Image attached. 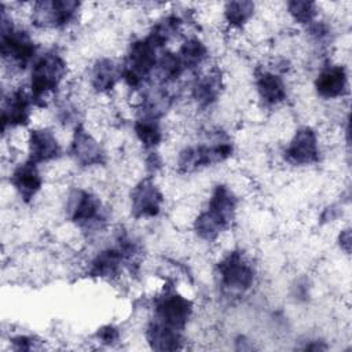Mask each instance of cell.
Segmentation results:
<instances>
[{"mask_svg": "<svg viewBox=\"0 0 352 352\" xmlns=\"http://www.w3.org/2000/svg\"><path fill=\"white\" fill-rule=\"evenodd\" d=\"M338 242H340L341 249L345 250V253H349V250H351V231H349V228H345L340 232Z\"/></svg>", "mask_w": 352, "mask_h": 352, "instance_id": "cell-29", "label": "cell"}, {"mask_svg": "<svg viewBox=\"0 0 352 352\" xmlns=\"http://www.w3.org/2000/svg\"><path fill=\"white\" fill-rule=\"evenodd\" d=\"M95 337L100 344L114 345L120 340V330L113 324H106V326L98 329Z\"/></svg>", "mask_w": 352, "mask_h": 352, "instance_id": "cell-28", "label": "cell"}, {"mask_svg": "<svg viewBox=\"0 0 352 352\" xmlns=\"http://www.w3.org/2000/svg\"><path fill=\"white\" fill-rule=\"evenodd\" d=\"M194 304L177 292H164L154 302V320L183 331L191 319Z\"/></svg>", "mask_w": 352, "mask_h": 352, "instance_id": "cell-7", "label": "cell"}, {"mask_svg": "<svg viewBox=\"0 0 352 352\" xmlns=\"http://www.w3.org/2000/svg\"><path fill=\"white\" fill-rule=\"evenodd\" d=\"M182 23L183 22L179 16L168 15L161 21H158L147 36L154 41L155 45L162 48L166 45V43H169L172 38H175L180 33Z\"/></svg>", "mask_w": 352, "mask_h": 352, "instance_id": "cell-23", "label": "cell"}, {"mask_svg": "<svg viewBox=\"0 0 352 352\" xmlns=\"http://www.w3.org/2000/svg\"><path fill=\"white\" fill-rule=\"evenodd\" d=\"M223 89V78L219 72H210L194 82L191 96L199 107H208L214 103Z\"/></svg>", "mask_w": 352, "mask_h": 352, "instance_id": "cell-20", "label": "cell"}, {"mask_svg": "<svg viewBox=\"0 0 352 352\" xmlns=\"http://www.w3.org/2000/svg\"><path fill=\"white\" fill-rule=\"evenodd\" d=\"M315 91L323 99H337L348 92V73L342 65L324 66L315 78Z\"/></svg>", "mask_w": 352, "mask_h": 352, "instance_id": "cell-16", "label": "cell"}, {"mask_svg": "<svg viewBox=\"0 0 352 352\" xmlns=\"http://www.w3.org/2000/svg\"><path fill=\"white\" fill-rule=\"evenodd\" d=\"M70 154L74 158L76 164L84 168L102 165L106 161V153L102 144L94 138L89 131H87L82 124H78L74 128L70 144Z\"/></svg>", "mask_w": 352, "mask_h": 352, "instance_id": "cell-13", "label": "cell"}, {"mask_svg": "<svg viewBox=\"0 0 352 352\" xmlns=\"http://www.w3.org/2000/svg\"><path fill=\"white\" fill-rule=\"evenodd\" d=\"M338 216H340V213H338V206L331 205V206L326 208L324 212L322 213V220H323V221H333V220H336Z\"/></svg>", "mask_w": 352, "mask_h": 352, "instance_id": "cell-30", "label": "cell"}, {"mask_svg": "<svg viewBox=\"0 0 352 352\" xmlns=\"http://www.w3.org/2000/svg\"><path fill=\"white\" fill-rule=\"evenodd\" d=\"M287 11L296 22L301 25H311L318 14V7L314 1L293 0L287 3Z\"/></svg>", "mask_w": 352, "mask_h": 352, "instance_id": "cell-26", "label": "cell"}, {"mask_svg": "<svg viewBox=\"0 0 352 352\" xmlns=\"http://www.w3.org/2000/svg\"><path fill=\"white\" fill-rule=\"evenodd\" d=\"M10 345L14 351H30V349H37L38 341L37 338L26 334H18L10 338Z\"/></svg>", "mask_w": 352, "mask_h": 352, "instance_id": "cell-27", "label": "cell"}, {"mask_svg": "<svg viewBox=\"0 0 352 352\" xmlns=\"http://www.w3.org/2000/svg\"><path fill=\"white\" fill-rule=\"evenodd\" d=\"M121 78V67L110 58L98 59L91 70V87L99 92H110Z\"/></svg>", "mask_w": 352, "mask_h": 352, "instance_id": "cell-19", "label": "cell"}, {"mask_svg": "<svg viewBox=\"0 0 352 352\" xmlns=\"http://www.w3.org/2000/svg\"><path fill=\"white\" fill-rule=\"evenodd\" d=\"M155 69L158 72L160 78L165 82L177 80L186 72L179 55L175 52H170V51L161 54Z\"/></svg>", "mask_w": 352, "mask_h": 352, "instance_id": "cell-25", "label": "cell"}, {"mask_svg": "<svg viewBox=\"0 0 352 352\" xmlns=\"http://www.w3.org/2000/svg\"><path fill=\"white\" fill-rule=\"evenodd\" d=\"M10 184L23 202H30L43 187V177L38 165L26 160L14 168L10 176Z\"/></svg>", "mask_w": 352, "mask_h": 352, "instance_id": "cell-15", "label": "cell"}, {"mask_svg": "<svg viewBox=\"0 0 352 352\" xmlns=\"http://www.w3.org/2000/svg\"><path fill=\"white\" fill-rule=\"evenodd\" d=\"M176 54L179 55L186 70H194L206 59L208 48L199 38L191 37L183 41Z\"/></svg>", "mask_w": 352, "mask_h": 352, "instance_id": "cell-22", "label": "cell"}, {"mask_svg": "<svg viewBox=\"0 0 352 352\" xmlns=\"http://www.w3.org/2000/svg\"><path fill=\"white\" fill-rule=\"evenodd\" d=\"M183 331L151 320L146 330V340L154 351H176L183 348Z\"/></svg>", "mask_w": 352, "mask_h": 352, "instance_id": "cell-18", "label": "cell"}, {"mask_svg": "<svg viewBox=\"0 0 352 352\" xmlns=\"http://www.w3.org/2000/svg\"><path fill=\"white\" fill-rule=\"evenodd\" d=\"M164 195L151 177L142 179L131 191V214L135 219H150L160 214Z\"/></svg>", "mask_w": 352, "mask_h": 352, "instance_id": "cell-10", "label": "cell"}, {"mask_svg": "<svg viewBox=\"0 0 352 352\" xmlns=\"http://www.w3.org/2000/svg\"><path fill=\"white\" fill-rule=\"evenodd\" d=\"M319 155L318 135L311 126H302L296 131L285 150V160L296 166L315 164L319 161Z\"/></svg>", "mask_w": 352, "mask_h": 352, "instance_id": "cell-11", "label": "cell"}, {"mask_svg": "<svg viewBox=\"0 0 352 352\" xmlns=\"http://www.w3.org/2000/svg\"><path fill=\"white\" fill-rule=\"evenodd\" d=\"M160 47L146 36L131 43L125 62L121 67V78L129 88H139L155 70Z\"/></svg>", "mask_w": 352, "mask_h": 352, "instance_id": "cell-3", "label": "cell"}, {"mask_svg": "<svg viewBox=\"0 0 352 352\" xmlns=\"http://www.w3.org/2000/svg\"><path fill=\"white\" fill-rule=\"evenodd\" d=\"M28 160L40 165L56 160L60 153V144L50 128H33L28 138Z\"/></svg>", "mask_w": 352, "mask_h": 352, "instance_id": "cell-14", "label": "cell"}, {"mask_svg": "<svg viewBox=\"0 0 352 352\" xmlns=\"http://www.w3.org/2000/svg\"><path fill=\"white\" fill-rule=\"evenodd\" d=\"M133 131L138 140L146 148L158 147L164 139L160 117L150 113L142 111V114L136 118L133 124Z\"/></svg>", "mask_w": 352, "mask_h": 352, "instance_id": "cell-21", "label": "cell"}, {"mask_svg": "<svg viewBox=\"0 0 352 352\" xmlns=\"http://www.w3.org/2000/svg\"><path fill=\"white\" fill-rule=\"evenodd\" d=\"M67 74L63 56L52 50L34 59L30 72L29 94L36 107L47 106V98L55 94Z\"/></svg>", "mask_w": 352, "mask_h": 352, "instance_id": "cell-2", "label": "cell"}, {"mask_svg": "<svg viewBox=\"0 0 352 352\" xmlns=\"http://www.w3.org/2000/svg\"><path fill=\"white\" fill-rule=\"evenodd\" d=\"M0 51L3 59L18 69H25L32 60L34 62L37 52V45L32 36L26 30L15 28L7 19L6 11L1 12Z\"/></svg>", "mask_w": 352, "mask_h": 352, "instance_id": "cell-5", "label": "cell"}, {"mask_svg": "<svg viewBox=\"0 0 352 352\" xmlns=\"http://www.w3.org/2000/svg\"><path fill=\"white\" fill-rule=\"evenodd\" d=\"M214 274L219 286L227 294H243L254 282V268L241 250L226 254L217 263Z\"/></svg>", "mask_w": 352, "mask_h": 352, "instance_id": "cell-4", "label": "cell"}, {"mask_svg": "<svg viewBox=\"0 0 352 352\" xmlns=\"http://www.w3.org/2000/svg\"><path fill=\"white\" fill-rule=\"evenodd\" d=\"M66 214L80 228H92L104 221L102 201L87 190H73L66 204Z\"/></svg>", "mask_w": 352, "mask_h": 352, "instance_id": "cell-9", "label": "cell"}, {"mask_svg": "<svg viewBox=\"0 0 352 352\" xmlns=\"http://www.w3.org/2000/svg\"><path fill=\"white\" fill-rule=\"evenodd\" d=\"M234 153L232 143L220 136L210 144H198L194 147H186L179 153L177 166L182 173L195 172L201 168L220 164L228 160Z\"/></svg>", "mask_w": 352, "mask_h": 352, "instance_id": "cell-6", "label": "cell"}, {"mask_svg": "<svg viewBox=\"0 0 352 352\" xmlns=\"http://www.w3.org/2000/svg\"><path fill=\"white\" fill-rule=\"evenodd\" d=\"M78 10L80 3L74 0L37 1L32 8V23L40 29H62L77 18Z\"/></svg>", "mask_w": 352, "mask_h": 352, "instance_id": "cell-8", "label": "cell"}, {"mask_svg": "<svg viewBox=\"0 0 352 352\" xmlns=\"http://www.w3.org/2000/svg\"><path fill=\"white\" fill-rule=\"evenodd\" d=\"M256 89L260 100L268 107L278 106L287 96L286 84L283 78L279 74L270 70H264L257 74Z\"/></svg>", "mask_w": 352, "mask_h": 352, "instance_id": "cell-17", "label": "cell"}, {"mask_svg": "<svg viewBox=\"0 0 352 352\" xmlns=\"http://www.w3.org/2000/svg\"><path fill=\"white\" fill-rule=\"evenodd\" d=\"M236 205V195L228 186H216L206 208L194 220V231L198 238L208 242L217 239L231 226Z\"/></svg>", "mask_w": 352, "mask_h": 352, "instance_id": "cell-1", "label": "cell"}, {"mask_svg": "<svg viewBox=\"0 0 352 352\" xmlns=\"http://www.w3.org/2000/svg\"><path fill=\"white\" fill-rule=\"evenodd\" d=\"M33 106V100L28 91L22 88L11 91L4 98L1 106L3 132H6L8 128H19L29 125Z\"/></svg>", "mask_w": 352, "mask_h": 352, "instance_id": "cell-12", "label": "cell"}, {"mask_svg": "<svg viewBox=\"0 0 352 352\" xmlns=\"http://www.w3.org/2000/svg\"><path fill=\"white\" fill-rule=\"evenodd\" d=\"M254 14L252 1H228L224 7V19L232 28H242Z\"/></svg>", "mask_w": 352, "mask_h": 352, "instance_id": "cell-24", "label": "cell"}]
</instances>
